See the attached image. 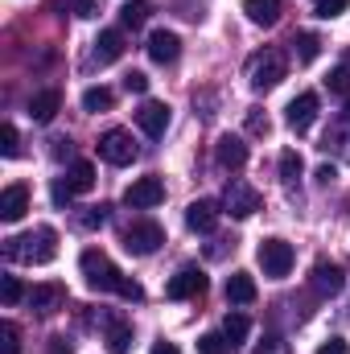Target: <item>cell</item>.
<instances>
[{
	"label": "cell",
	"mask_w": 350,
	"mask_h": 354,
	"mask_svg": "<svg viewBox=\"0 0 350 354\" xmlns=\"http://www.w3.org/2000/svg\"><path fill=\"white\" fill-rule=\"evenodd\" d=\"M4 256L21 260V264H50L58 256V231L54 227H33L25 235H12L4 243Z\"/></svg>",
	"instance_id": "6da1fadb"
},
{
	"label": "cell",
	"mask_w": 350,
	"mask_h": 354,
	"mask_svg": "<svg viewBox=\"0 0 350 354\" xmlns=\"http://www.w3.org/2000/svg\"><path fill=\"white\" fill-rule=\"evenodd\" d=\"M79 272H83L87 288H95V292H120V284H124V272L111 264V256L99 252V248H87L79 256Z\"/></svg>",
	"instance_id": "7a4b0ae2"
},
{
	"label": "cell",
	"mask_w": 350,
	"mask_h": 354,
	"mask_svg": "<svg viewBox=\"0 0 350 354\" xmlns=\"http://www.w3.org/2000/svg\"><path fill=\"white\" fill-rule=\"evenodd\" d=\"M284 79V54L280 50H260L248 58V83L252 91H272Z\"/></svg>",
	"instance_id": "3957f363"
},
{
	"label": "cell",
	"mask_w": 350,
	"mask_h": 354,
	"mask_svg": "<svg viewBox=\"0 0 350 354\" xmlns=\"http://www.w3.org/2000/svg\"><path fill=\"white\" fill-rule=\"evenodd\" d=\"M256 260H260V268H264V276H272V280H284L288 272H293V243H284V239H264L260 248H256Z\"/></svg>",
	"instance_id": "277c9868"
},
{
	"label": "cell",
	"mask_w": 350,
	"mask_h": 354,
	"mask_svg": "<svg viewBox=\"0 0 350 354\" xmlns=\"http://www.w3.org/2000/svg\"><path fill=\"white\" fill-rule=\"evenodd\" d=\"M161 243H165V231L153 218H140V223H132L124 231V252H132V256H153Z\"/></svg>",
	"instance_id": "5b68a950"
},
{
	"label": "cell",
	"mask_w": 350,
	"mask_h": 354,
	"mask_svg": "<svg viewBox=\"0 0 350 354\" xmlns=\"http://www.w3.org/2000/svg\"><path fill=\"white\" fill-rule=\"evenodd\" d=\"M136 153H140V149H136L132 132H124V128H111V132L99 136V157H103L107 165H132Z\"/></svg>",
	"instance_id": "8992f818"
},
{
	"label": "cell",
	"mask_w": 350,
	"mask_h": 354,
	"mask_svg": "<svg viewBox=\"0 0 350 354\" xmlns=\"http://www.w3.org/2000/svg\"><path fill=\"white\" fill-rule=\"evenodd\" d=\"M260 202H264L260 189L248 185V181H227V189H223V210L235 214V218H252L260 210Z\"/></svg>",
	"instance_id": "52a82bcc"
},
{
	"label": "cell",
	"mask_w": 350,
	"mask_h": 354,
	"mask_svg": "<svg viewBox=\"0 0 350 354\" xmlns=\"http://www.w3.org/2000/svg\"><path fill=\"white\" fill-rule=\"evenodd\" d=\"M202 292H206V276H202L198 264L177 268L174 276L165 280V297H169V301H194V297H202Z\"/></svg>",
	"instance_id": "ba28073f"
},
{
	"label": "cell",
	"mask_w": 350,
	"mask_h": 354,
	"mask_svg": "<svg viewBox=\"0 0 350 354\" xmlns=\"http://www.w3.org/2000/svg\"><path fill=\"white\" fill-rule=\"evenodd\" d=\"M124 202H128L132 210H153V206H161V202H165V181H161L157 174L136 177V181L124 189Z\"/></svg>",
	"instance_id": "9c48e42d"
},
{
	"label": "cell",
	"mask_w": 350,
	"mask_h": 354,
	"mask_svg": "<svg viewBox=\"0 0 350 354\" xmlns=\"http://www.w3.org/2000/svg\"><path fill=\"white\" fill-rule=\"evenodd\" d=\"M169 120H174V111H169V103H161V99H145V103L136 107V124H140V132L153 136V140L165 136Z\"/></svg>",
	"instance_id": "30bf717a"
},
{
	"label": "cell",
	"mask_w": 350,
	"mask_h": 354,
	"mask_svg": "<svg viewBox=\"0 0 350 354\" xmlns=\"http://www.w3.org/2000/svg\"><path fill=\"white\" fill-rule=\"evenodd\" d=\"M25 301H29V309H33V313L50 317V313H58V309L66 305V288H62L58 280H46V284H33V288L25 292Z\"/></svg>",
	"instance_id": "8fae6325"
},
{
	"label": "cell",
	"mask_w": 350,
	"mask_h": 354,
	"mask_svg": "<svg viewBox=\"0 0 350 354\" xmlns=\"http://www.w3.org/2000/svg\"><path fill=\"white\" fill-rule=\"evenodd\" d=\"M219 202L214 198H194L190 206H185V227L194 231V235H210L214 227H219Z\"/></svg>",
	"instance_id": "7c38bea8"
},
{
	"label": "cell",
	"mask_w": 350,
	"mask_h": 354,
	"mask_svg": "<svg viewBox=\"0 0 350 354\" xmlns=\"http://www.w3.org/2000/svg\"><path fill=\"white\" fill-rule=\"evenodd\" d=\"M145 50H149V58H153L157 66H174L177 58H181V37H177L174 29H153Z\"/></svg>",
	"instance_id": "4fadbf2b"
},
{
	"label": "cell",
	"mask_w": 350,
	"mask_h": 354,
	"mask_svg": "<svg viewBox=\"0 0 350 354\" xmlns=\"http://www.w3.org/2000/svg\"><path fill=\"white\" fill-rule=\"evenodd\" d=\"M284 120H288V128H293V132H309V128H313V120H317V95H313V91H301V95L288 103Z\"/></svg>",
	"instance_id": "5bb4252c"
},
{
	"label": "cell",
	"mask_w": 350,
	"mask_h": 354,
	"mask_svg": "<svg viewBox=\"0 0 350 354\" xmlns=\"http://www.w3.org/2000/svg\"><path fill=\"white\" fill-rule=\"evenodd\" d=\"M309 284H313L317 297H338V292L347 288V272H342L338 264H330V260H322V264H313Z\"/></svg>",
	"instance_id": "9a60e30c"
},
{
	"label": "cell",
	"mask_w": 350,
	"mask_h": 354,
	"mask_svg": "<svg viewBox=\"0 0 350 354\" xmlns=\"http://www.w3.org/2000/svg\"><path fill=\"white\" fill-rule=\"evenodd\" d=\"M25 210H29V185H21V181L4 185V194H0V218L4 223H21Z\"/></svg>",
	"instance_id": "2e32d148"
},
{
	"label": "cell",
	"mask_w": 350,
	"mask_h": 354,
	"mask_svg": "<svg viewBox=\"0 0 350 354\" xmlns=\"http://www.w3.org/2000/svg\"><path fill=\"white\" fill-rule=\"evenodd\" d=\"M214 161L223 165V169H243L248 165V145L239 140V136H219V145H214Z\"/></svg>",
	"instance_id": "e0dca14e"
},
{
	"label": "cell",
	"mask_w": 350,
	"mask_h": 354,
	"mask_svg": "<svg viewBox=\"0 0 350 354\" xmlns=\"http://www.w3.org/2000/svg\"><path fill=\"white\" fill-rule=\"evenodd\" d=\"M120 54H124V33H120V29H103V33L95 37L91 58H95L99 66H111V62H120Z\"/></svg>",
	"instance_id": "ac0fdd59"
},
{
	"label": "cell",
	"mask_w": 350,
	"mask_h": 354,
	"mask_svg": "<svg viewBox=\"0 0 350 354\" xmlns=\"http://www.w3.org/2000/svg\"><path fill=\"white\" fill-rule=\"evenodd\" d=\"M58 111H62V91L50 87V91H37V95L29 99V115H33L37 124H50Z\"/></svg>",
	"instance_id": "d6986e66"
},
{
	"label": "cell",
	"mask_w": 350,
	"mask_h": 354,
	"mask_svg": "<svg viewBox=\"0 0 350 354\" xmlns=\"http://www.w3.org/2000/svg\"><path fill=\"white\" fill-rule=\"evenodd\" d=\"M243 12L252 25H276L284 12V0H243Z\"/></svg>",
	"instance_id": "ffe728a7"
},
{
	"label": "cell",
	"mask_w": 350,
	"mask_h": 354,
	"mask_svg": "<svg viewBox=\"0 0 350 354\" xmlns=\"http://www.w3.org/2000/svg\"><path fill=\"white\" fill-rule=\"evenodd\" d=\"M227 301L231 305H252L256 301V280L248 272H231L227 276Z\"/></svg>",
	"instance_id": "44dd1931"
},
{
	"label": "cell",
	"mask_w": 350,
	"mask_h": 354,
	"mask_svg": "<svg viewBox=\"0 0 350 354\" xmlns=\"http://www.w3.org/2000/svg\"><path fill=\"white\" fill-rule=\"evenodd\" d=\"M322 149H326V153H334L338 161H350V115L326 132V145H322Z\"/></svg>",
	"instance_id": "7402d4cb"
},
{
	"label": "cell",
	"mask_w": 350,
	"mask_h": 354,
	"mask_svg": "<svg viewBox=\"0 0 350 354\" xmlns=\"http://www.w3.org/2000/svg\"><path fill=\"white\" fill-rule=\"evenodd\" d=\"M107 351L111 354L132 351V326H128L124 317H111V322H107Z\"/></svg>",
	"instance_id": "603a6c76"
},
{
	"label": "cell",
	"mask_w": 350,
	"mask_h": 354,
	"mask_svg": "<svg viewBox=\"0 0 350 354\" xmlns=\"http://www.w3.org/2000/svg\"><path fill=\"white\" fill-rule=\"evenodd\" d=\"M301 153L297 149H284L280 153V181H284V189H297V181H301Z\"/></svg>",
	"instance_id": "cb8c5ba5"
},
{
	"label": "cell",
	"mask_w": 350,
	"mask_h": 354,
	"mask_svg": "<svg viewBox=\"0 0 350 354\" xmlns=\"http://www.w3.org/2000/svg\"><path fill=\"white\" fill-rule=\"evenodd\" d=\"M293 50H297V62L309 66V62H317V54H322V37H317V33H297V37H293Z\"/></svg>",
	"instance_id": "d4e9b609"
},
{
	"label": "cell",
	"mask_w": 350,
	"mask_h": 354,
	"mask_svg": "<svg viewBox=\"0 0 350 354\" xmlns=\"http://www.w3.org/2000/svg\"><path fill=\"white\" fill-rule=\"evenodd\" d=\"M66 181H71L75 194H87L91 185H95V165H91V161H75V165L66 169Z\"/></svg>",
	"instance_id": "484cf974"
},
{
	"label": "cell",
	"mask_w": 350,
	"mask_h": 354,
	"mask_svg": "<svg viewBox=\"0 0 350 354\" xmlns=\"http://www.w3.org/2000/svg\"><path fill=\"white\" fill-rule=\"evenodd\" d=\"M223 334H227V342H231V346H239V342L252 334V322H248L243 313H227V322H223Z\"/></svg>",
	"instance_id": "4316f807"
},
{
	"label": "cell",
	"mask_w": 350,
	"mask_h": 354,
	"mask_svg": "<svg viewBox=\"0 0 350 354\" xmlns=\"http://www.w3.org/2000/svg\"><path fill=\"white\" fill-rule=\"evenodd\" d=\"M111 103H116V95H111L107 87H87L83 91V107H87V111H107Z\"/></svg>",
	"instance_id": "83f0119b"
},
{
	"label": "cell",
	"mask_w": 350,
	"mask_h": 354,
	"mask_svg": "<svg viewBox=\"0 0 350 354\" xmlns=\"http://www.w3.org/2000/svg\"><path fill=\"white\" fill-rule=\"evenodd\" d=\"M0 354H21V330H17V322H0Z\"/></svg>",
	"instance_id": "f1b7e54d"
},
{
	"label": "cell",
	"mask_w": 350,
	"mask_h": 354,
	"mask_svg": "<svg viewBox=\"0 0 350 354\" xmlns=\"http://www.w3.org/2000/svg\"><path fill=\"white\" fill-rule=\"evenodd\" d=\"M120 17H124V25H145V17H149V0H128L124 8H120Z\"/></svg>",
	"instance_id": "f546056e"
},
{
	"label": "cell",
	"mask_w": 350,
	"mask_h": 354,
	"mask_svg": "<svg viewBox=\"0 0 350 354\" xmlns=\"http://www.w3.org/2000/svg\"><path fill=\"white\" fill-rule=\"evenodd\" d=\"M198 354H231L227 334H202L198 338Z\"/></svg>",
	"instance_id": "4dcf8cb0"
},
{
	"label": "cell",
	"mask_w": 350,
	"mask_h": 354,
	"mask_svg": "<svg viewBox=\"0 0 350 354\" xmlns=\"http://www.w3.org/2000/svg\"><path fill=\"white\" fill-rule=\"evenodd\" d=\"M350 8V0H313V12L322 17V21H334V17H342Z\"/></svg>",
	"instance_id": "1f68e13d"
},
{
	"label": "cell",
	"mask_w": 350,
	"mask_h": 354,
	"mask_svg": "<svg viewBox=\"0 0 350 354\" xmlns=\"http://www.w3.org/2000/svg\"><path fill=\"white\" fill-rule=\"evenodd\" d=\"M0 153H4V157H17V153H21V136H17L12 124H0Z\"/></svg>",
	"instance_id": "d6a6232c"
},
{
	"label": "cell",
	"mask_w": 350,
	"mask_h": 354,
	"mask_svg": "<svg viewBox=\"0 0 350 354\" xmlns=\"http://www.w3.org/2000/svg\"><path fill=\"white\" fill-rule=\"evenodd\" d=\"M21 297H25L21 280H17V276H4V280H0V301H4V305H17Z\"/></svg>",
	"instance_id": "836d02e7"
},
{
	"label": "cell",
	"mask_w": 350,
	"mask_h": 354,
	"mask_svg": "<svg viewBox=\"0 0 350 354\" xmlns=\"http://www.w3.org/2000/svg\"><path fill=\"white\" fill-rule=\"evenodd\" d=\"M326 87L334 91V95H347V99H350V71H347V66H338V71H330V79H326Z\"/></svg>",
	"instance_id": "e575fe53"
},
{
	"label": "cell",
	"mask_w": 350,
	"mask_h": 354,
	"mask_svg": "<svg viewBox=\"0 0 350 354\" xmlns=\"http://www.w3.org/2000/svg\"><path fill=\"white\" fill-rule=\"evenodd\" d=\"M248 132H252V136H268V132H272V120L264 115L260 107H252V111H248Z\"/></svg>",
	"instance_id": "d590c367"
},
{
	"label": "cell",
	"mask_w": 350,
	"mask_h": 354,
	"mask_svg": "<svg viewBox=\"0 0 350 354\" xmlns=\"http://www.w3.org/2000/svg\"><path fill=\"white\" fill-rule=\"evenodd\" d=\"M103 223H107V206H87V210L79 214V227H87V231L103 227Z\"/></svg>",
	"instance_id": "8d00e7d4"
},
{
	"label": "cell",
	"mask_w": 350,
	"mask_h": 354,
	"mask_svg": "<svg viewBox=\"0 0 350 354\" xmlns=\"http://www.w3.org/2000/svg\"><path fill=\"white\" fill-rule=\"evenodd\" d=\"M124 87L132 91V95H145V91H149V75L132 71V75H124Z\"/></svg>",
	"instance_id": "74e56055"
},
{
	"label": "cell",
	"mask_w": 350,
	"mask_h": 354,
	"mask_svg": "<svg viewBox=\"0 0 350 354\" xmlns=\"http://www.w3.org/2000/svg\"><path fill=\"white\" fill-rule=\"evenodd\" d=\"M120 297H124V301H145V288H140L132 276H124V284H120Z\"/></svg>",
	"instance_id": "f35d334b"
},
{
	"label": "cell",
	"mask_w": 350,
	"mask_h": 354,
	"mask_svg": "<svg viewBox=\"0 0 350 354\" xmlns=\"http://www.w3.org/2000/svg\"><path fill=\"white\" fill-rule=\"evenodd\" d=\"M71 198H75L71 181H54V206H71Z\"/></svg>",
	"instance_id": "ab89813d"
},
{
	"label": "cell",
	"mask_w": 350,
	"mask_h": 354,
	"mask_svg": "<svg viewBox=\"0 0 350 354\" xmlns=\"http://www.w3.org/2000/svg\"><path fill=\"white\" fill-rule=\"evenodd\" d=\"M317 354H350V346H347V338H326L317 346Z\"/></svg>",
	"instance_id": "60d3db41"
},
{
	"label": "cell",
	"mask_w": 350,
	"mask_h": 354,
	"mask_svg": "<svg viewBox=\"0 0 350 354\" xmlns=\"http://www.w3.org/2000/svg\"><path fill=\"white\" fill-rule=\"evenodd\" d=\"M50 145H54V149H50V153H54V157H58V161H62V157H71V153H75V145H71V140H66V136H54V140H50Z\"/></svg>",
	"instance_id": "b9f144b4"
},
{
	"label": "cell",
	"mask_w": 350,
	"mask_h": 354,
	"mask_svg": "<svg viewBox=\"0 0 350 354\" xmlns=\"http://www.w3.org/2000/svg\"><path fill=\"white\" fill-rule=\"evenodd\" d=\"M284 351H288V346H284L280 338H268V342H264V346H256L252 354H284Z\"/></svg>",
	"instance_id": "7bdbcfd3"
},
{
	"label": "cell",
	"mask_w": 350,
	"mask_h": 354,
	"mask_svg": "<svg viewBox=\"0 0 350 354\" xmlns=\"http://www.w3.org/2000/svg\"><path fill=\"white\" fill-rule=\"evenodd\" d=\"M75 12L79 17H99V0H75Z\"/></svg>",
	"instance_id": "ee69618b"
},
{
	"label": "cell",
	"mask_w": 350,
	"mask_h": 354,
	"mask_svg": "<svg viewBox=\"0 0 350 354\" xmlns=\"http://www.w3.org/2000/svg\"><path fill=\"white\" fill-rule=\"evenodd\" d=\"M317 185H330V181H334V177H338V169H334V165H322V169H317Z\"/></svg>",
	"instance_id": "f6af8a7d"
},
{
	"label": "cell",
	"mask_w": 350,
	"mask_h": 354,
	"mask_svg": "<svg viewBox=\"0 0 350 354\" xmlns=\"http://www.w3.org/2000/svg\"><path fill=\"white\" fill-rule=\"evenodd\" d=\"M149 354H181V351H177L174 342H165V338H161V342H153V351H149Z\"/></svg>",
	"instance_id": "bcb514c9"
},
{
	"label": "cell",
	"mask_w": 350,
	"mask_h": 354,
	"mask_svg": "<svg viewBox=\"0 0 350 354\" xmlns=\"http://www.w3.org/2000/svg\"><path fill=\"white\" fill-rule=\"evenodd\" d=\"M50 342H54L50 354H71V342H66V338H50Z\"/></svg>",
	"instance_id": "7dc6e473"
},
{
	"label": "cell",
	"mask_w": 350,
	"mask_h": 354,
	"mask_svg": "<svg viewBox=\"0 0 350 354\" xmlns=\"http://www.w3.org/2000/svg\"><path fill=\"white\" fill-rule=\"evenodd\" d=\"M347 115H350V99H347Z\"/></svg>",
	"instance_id": "c3c4849f"
}]
</instances>
